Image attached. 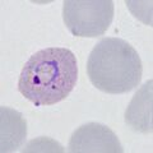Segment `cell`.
Here are the masks:
<instances>
[{"label":"cell","instance_id":"obj_1","mask_svg":"<svg viewBox=\"0 0 153 153\" xmlns=\"http://www.w3.org/2000/svg\"><path fill=\"white\" fill-rule=\"evenodd\" d=\"M76 57L65 47H47L33 54L19 75L18 91L36 106L65 100L76 84Z\"/></svg>","mask_w":153,"mask_h":153},{"label":"cell","instance_id":"obj_2","mask_svg":"<svg viewBox=\"0 0 153 153\" xmlns=\"http://www.w3.org/2000/svg\"><path fill=\"white\" fill-rule=\"evenodd\" d=\"M142 60L125 40L106 37L88 56L87 74L100 91L111 94L126 93L138 87L142 79Z\"/></svg>","mask_w":153,"mask_h":153},{"label":"cell","instance_id":"obj_3","mask_svg":"<svg viewBox=\"0 0 153 153\" xmlns=\"http://www.w3.org/2000/svg\"><path fill=\"white\" fill-rule=\"evenodd\" d=\"M63 18L66 28L76 37L103 36L114 19L111 0H65Z\"/></svg>","mask_w":153,"mask_h":153},{"label":"cell","instance_id":"obj_4","mask_svg":"<svg viewBox=\"0 0 153 153\" xmlns=\"http://www.w3.org/2000/svg\"><path fill=\"white\" fill-rule=\"evenodd\" d=\"M71 153H123L117 135L106 125L88 123L79 126L69 140Z\"/></svg>","mask_w":153,"mask_h":153},{"label":"cell","instance_id":"obj_5","mask_svg":"<svg viewBox=\"0 0 153 153\" xmlns=\"http://www.w3.org/2000/svg\"><path fill=\"white\" fill-rule=\"evenodd\" d=\"M153 80L149 79L133 97L125 111V123L133 130L143 134H151L153 130Z\"/></svg>","mask_w":153,"mask_h":153},{"label":"cell","instance_id":"obj_6","mask_svg":"<svg viewBox=\"0 0 153 153\" xmlns=\"http://www.w3.org/2000/svg\"><path fill=\"white\" fill-rule=\"evenodd\" d=\"M0 114V151L13 152L25 142L27 124L21 114L9 107H1Z\"/></svg>","mask_w":153,"mask_h":153}]
</instances>
